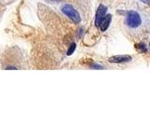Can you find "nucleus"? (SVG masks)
Returning a JSON list of instances; mask_svg holds the SVG:
<instances>
[{
	"label": "nucleus",
	"mask_w": 150,
	"mask_h": 140,
	"mask_svg": "<svg viewBox=\"0 0 150 140\" xmlns=\"http://www.w3.org/2000/svg\"><path fill=\"white\" fill-rule=\"evenodd\" d=\"M111 21H112V16L110 15V14L104 16V18L102 19L100 23V25H98L102 32H104L108 29V27H109L110 23H111Z\"/></svg>",
	"instance_id": "nucleus-5"
},
{
	"label": "nucleus",
	"mask_w": 150,
	"mask_h": 140,
	"mask_svg": "<svg viewBox=\"0 0 150 140\" xmlns=\"http://www.w3.org/2000/svg\"><path fill=\"white\" fill-rule=\"evenodd\" d=\"M106 11H107V8L105 6H103V5H100V6L98 8V10L96 12V18H95V24L97 26L100 25L101 20L105 16Z\"/></svg>",
	"instance_id": "nucleus-3"
},
{
	"label": "nucleus",
	"mask_w": 150,
	"mask_h": 140,
	"mask_svg": "<svg viewBox=\"0 0 150 140\" xmlns=\"http://www.w3.org/2000/svg\"><path fill=\"white\" fill-rule=\"evenodd\" d=\"M131 61V57L129 55H115L112 56L109 59V62L111 63H115V64H120V63H128Z\"/></svg>",
	"instance_id": "nucleus-4"
},
{
	"label": "nucleus",
	"mask_w": 150,
	"mask_h": 140,
	"mask_svg": "<svg viewBox=\"0 0 150 140\" xmlns=\"http://www.w3.org/2000/svg\"><path fill=\"white\" fill-rule=\"evenodd\" d=\"M140 1H142V2H144L145 4H149L150 3V0H140Z\"/></svg>",
	"instance_id": "nucleus-7"
},
{
	"label": "nucleus",
	"mask_w": 150,
	"mask_h": 140,
	"mask_svg": "<svg viewBox=\"0 0 150 140\" xmlns=\"http://www.w3.org/2000/svg\"><path fill=\"white\" fill-rule=\"evenodd\" d=\"M62 12L64 14H66L68 17H69L73 22H75L76 23L80 22L81 21V17H80V14L78 13V11L75 9L71 5H65V6L62 7Z\"/></svg>",
	"instance_id": "nucleus-1"
},
{
	"label": "nucleus",
	"mask_w": 150,
	"mask_h": 140,
	"mask_svg": "<svg viewBox=\"0 0 150 140\" xmlns=\"http://www.w3.org/2000/svg\"><path fill=\"white\" fill-rule=\"evenodd\" d=\"M75 48H76V44H75V43H72L71 45H70L69 46V49L68 50V55H71L74 52Z\"/></svg>",
	"instance_id": "nucleus-6"
},
{
	"label": "nucleus",
	"mask_w": 150,
	"mask_h": 140,
	"mask_svg": "<svg viewBox=\"0 0 150 140\" xmlns=\"http://www.w3.org/2000/svg\"><path fill=\"white\" fill-rule=\"evenodd\" d=\"M126 22L129 27L131 28H136L141 25L142 23V20L139 14L136 11H129L128 13V16L126 19Z\"/></svg>",
	"instance_id": "nucleus-2"
}]
</instances>
